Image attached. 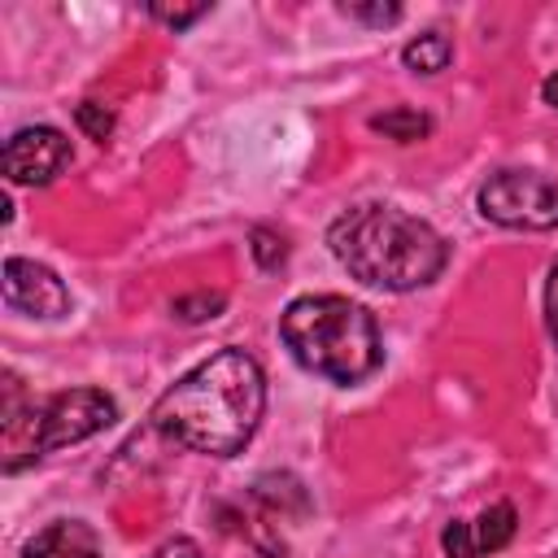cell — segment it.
Here are the masks:
<instances>
[{
    "mask_svg": "<svg viewBox=\"0 0 558 558\" xmlns=\"http://www.w3.org/2000/svg\"><path fill=\"white\" fill-rule=\"evenodd\" d=\"M266 410V375L244 349H222L205 357L196 371H187L179 384H170L153 405V432L166 440L231 458L240 453Z\"/></svg>",
    "mask_w": 558,
    "mask_h": 558,
    "instance_id": "1",
    "label": "cell"
},
{
    "mask_svg": "<svg viewBox=\"0 0 558 558\" xmlns=\"http://www.w3.org/2000/svg\"><path fill=\"white\" fill-rule=\"evenodd\" d=\"M327 244L357 283L388 292L427 288L449 262V244L423 218L397 205H357L340 214L327 231Z\"/></svg>",
    "mask_w": 558,
    "mask_h": 558,
    "instance_id": "2",
    "label": "cell"
},
{
    "mask_svg": "<svg viewBox=\"0 0 558 558\" xmlns=\"http://www.w3.org/2000/svg\"><path fill=\"white\" fill-rule=\"evenodd\" d=\"M279 336L296 357V366L331 384H362L384 362V344L371 310L336 292L288 301L279 318Z\"/></svg>",
    "mask_w": 558,
    "mask_h": 558,
    "instance_id": "3",
    "label": "cell"
},
{
    "mask_svg": "<svg viewBox=\"0 0 558 558\" xmlns=\"http://www.w3.org/2000/svg\"><path fill=\"white\" fill-rule=\"evenodd\" d=\"M480 214L510 231L558 227V179L536 170H497L480 187Z\"/></svg>",
    "mask_w": 558,
    "mask_h": 558,
    "instance_id": "4",
    "label": "cell"
},
{
    "mask_svg": "<svg viewBox=\"0 0 558 558\" xmlns=\"http://www.w3.org/2000/svg\"><path fill=\"white\" fill-rule=\"evenodd\" d=\"M118 418V401L100 388H65L48 401H35V427H39V453H52L61 445H78L96 432H105Z\"/></svg>",
    "mask_w": 558,
    "mask_h": 558,
    "instance_id": "5",
    "label": "cell"
},
{
    "mask_svg": "<svg viewBox=\"0 0 558 558\" xmlns=\"http://www.w3.org/2000/svg\"><path fill=\"white\" fill-rule=\"evenodd\" d=\"M4 179L22 187H44L70 166V140L57 126H22L9 135L0 153Z\"/></svg>",
    "mask_w": 558,
    "mask_h": 558,
    "instance_id": "6",
    "label": "cell"
},
{
    "mask_svg": "<svg viewBox=\"0 0 558 558\" xmlns=\"http://www.w3.org/2000/svg\"><path fill=\"white\" fill-rule=\"evenodd\" d=\"M4 305L13 314H31V318H61L70 310V292L44 262L9 257L4 262Z\"/></svg>",
    "mask_w": 558,
    "mask_h": 558,
    "instance_id": "7",
    "label": "cell"
},
{
    "mask_svg": "<svg viewBox=\"0 0 558 558\" xmlns=\"http://www.w3.org/2000/svg\"><path fill=\"white\" fill-rule=\"evenodd\" d=\"M514 527H519L514 506L497 501V506L480 510L475 519H453L440 532V545H445V558H484V554L506 549L514 541Z\"/></svg>",
    "mask_w": 558,
    "mask_h": 558,
    "instance_id": "8",
    "label": "cell"
},
{
    "mask_svg": "<svg viewBox=\"0 0 558 558\" xmlns=\"http://www.w3.org/2000/svg\"><path fill=\"white\" fill-rule=\"evenodd\" d=\"M39 453V427H35V401L22 397L17 375H4V471H22Z\"/></svg>",
    "mask_w": 558,
    "mask_h": 558,
    "instance_id": "9",
    "label": "cell"
},
{
    "mask_svg": "<svg viewBox=\"0 0 558 558\" xmlns=\"http://www.w3.org/2000/svg\"><path fill=\"white\" fill-rule=\"evenodd\" d=\"M22 558H100V536L83 519H57L22 545Z\"/></svg>",
    "mask_w": 558,
    "mask_h": 558,
    "instance_id": "10",
    "label": "cell"
},
{
    "mask_svg": "<svg viewBox=\"0 0 558 558\" xmlns=\"http://www.w3.org/2000/svg\"><path fill=\"white\" fill-rule=\"evenodd\" d=\"M401 61L414 70V74H440L449 61H453V44L445 31H423L418 39H410L401 48Z\"/></svg>",
    "mask_w": 558,
    "mask_h": 558,
    "instance_id": "11",
    "label": "cell"
},
{
    "mask_svg": "<svg viewBox=\"0 0 558 558\" xmlns=\"http://www.w3.org/2000/svg\"><path fill=\"white\" fill-rule=\"evenodd\" d=\"M371 126H375V131H384L388 140L410 144V140H423V135L432 131V118H427V113H418V109H388V113H375V118H371Z\"/></svg>",
    "mask_w": 558,
    "mask_h": 558,
    "instance_id": "12",
    "label": "cell"
},
{
    "mask_svg": "<svg viewBox=\"0 0 558 558\" xmlns=\"http://www.w3.org/2000/svg\"><path fill=\"white\" fill-rule=\"evenodd\" d=\"M74 122L83 126V135H92L96 144H105L109 131H113V109H105L100 100H83V105L74 109Z\"/></svg>",
    "mask_w": 558,
    "mask_h": 558,
    "instance_id": "13",
    "label": "cell"
},
{
    "mask_svg": "<svg viewBox=\"0 0 558 558\" xmlns=\"http://www.w3.org/2000/svg\"><path fill=\"white\" fill-rule=\"evenodd\" d=\"M253 257H257L262 270H279V266L288 262V244H283V235L257 227V231H253Z\"/></svg>",
    "mask_w": 558,
    "mask_h": 558,
    "instance_id": "14",
    "label": "cell"
},
{
    "mask_svg": "<svg viewBox=\"0 0 558 558\" xmlns=\"http://www.w3.org/2000/svg\"><path fill=\"white\" fill-rule=\"evenodd\" d=\"M222 305H227V301H222L218 292H209V296L201 292V296H179V301H174V314H179L183 323H205V318H218Z\"/></svg>",
    "mask_w": 558,
    "mask_h": 558,
    "instance_id": "15",
    "label": "cell"
},
{
    "mask_svg": "<svg viewBox=\"0 0 558 558\" xmlns=\"http://www.w3.org/2000/svg\"><path fill=\"white\" fill-rule=\"evenodd\" d=\"M148 13H153L157 22H166V26H174V31H183V26H192V22H201V17L209 13V4H187V9H179V4H174V9H170V4H153Z\"/></svg>",
    "mask_w": 558,
    "mask_h": 558,
    "instance_id": "16",
    "label": "cell"
},
{
    "mask_svg": "<svg viewBox=\"0 0 558 558\" xmlns=\"http://www.w3.org/2000/svg\"><path fill=\"white\" fill-rule=\"evenodd\" d=\"M349 17L357 22H371V26H392L401 22V4H344Z\"/></svg>",
    "mask_w": 558,
    "mask_h": 558,
    "instance_id": "17",
    "label": "cell"
},
{
    "mask_svg": "<svg viewBox=\"0 0 558 558\" xmlns=\"http://www.w3.org/2000/svg\"><path fill=\"white\" fill-rule=\"evenodd\" d=\"M545 327L558 344V262L549 266V279H545Z\"/></svg>",
    "mask_w": 558,
    "mask_h": 558,
    "instance_id": "18",
    "label": "cell"
},
{
    "mask_svg": "<svg viewBox=\"0 0 558 558\" xmlns=\"http://www.w3.org/2000/svg\"><path fill=\"white\" fill-rule=\"evenodd\" d=\"M148 558H201V545L192 536H170L166 545H157Z\"/></svg>",
    "mask_w": 558,
    "mask_h": 558,
    "instance_id": "19",
    "label": "cell"
},
{
    "mask_svg": "<svg viewBox=\"0 0 558 558\" xmlns=\"http://www.w3.org/2000/svg\"><path fill=\"white\" fill-rule=\"evenodd\" d=\"M541 100H545V105H554V109H558V74H549V78H545V83H541Z\"/></svg>",
    "mask_w": 558,
    "mask_h": 558,
    "instance_id": "20",
    "label": "cell"
}]
</instances>
